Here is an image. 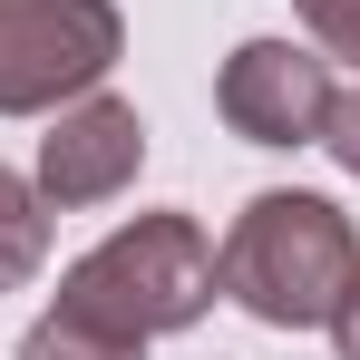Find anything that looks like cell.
<instances>
[{"instance_id":"cell-3","label":"cell","mask_w":360,"mask_h":360,"mask_svg":"<svg viewBox=\"0 0 360 360\" xmlns=\"http://www.w3.org/2000/svg\"><path fill=\"white\" fill-rule=\"evenodd\" d=\"M127 49L117 0H0V117H49L88 98Z\"/></svg>"},{"instance_id":"cell-5","label":"cell","mask_w":360,"mask_h":360,"mask_svg":"<svg viewBox=\"0 0 360 360\" xmlns=\"http://www.w3.org/2000/svg\"><path fill=\"white\" fill-rule=\"evenodd\" d=\"M146 166V117L108 98V88H88V98H68L59 127L39 136V195H49V214H78V205H117L127 185Z\"/></svg>"},{"instance_id":"cell-9","label":"cell","mask_w":360,"mask_h":360,"mask_svg":"<svg viewBox=\"0 0 360 360\" xmlns=\"http://www.w3.org/2000/svg\"><path fill=\"white\" fill-rule=\"evenodd\" d=\"M321 146H331V156L360 176V88H351V98H331V117H321Z\"/></svg>"},{"instance_id":"cell-7","label":"cell","mask_w":360,"mask_h":360,"mask_svg":"<svg viewBox=\"0 0 360 360\" xmlns=\"http://www.w3.org/2000/svg\"><path fill=\"white\" fill-rule=\"evenodd\" d=\"M20 360H146V351H127V341H98V331L59 321V311H39V321H30V341H20Z\"/></svg>"},{"instance_id":"cell-10","label":"cell","mask_w":360,"mask_h":360,"mask_svg":"<svg viewBox=\"0 0 360 360\" xmlns=\"http://www.w3.org/2000/svg\"><path fill=\"white\" fill-rule=\"evenodd\" d=\"M331 341H341V360H360V273H351V292H341V311H331Z\"/></svg>"},{"instance_id":"cell-8","label":"cell","mask_w":360,"mask_h":360,"mask_svg":"<svg viewBox=\"0 0 360 360\" xmlns=\"http://www.w3.org/2000/svg\"><path fill=\"white\" fill-rule=\"evenodd\" d=\"M292 10H302V30H311L331 59L360 68V0H292Z\"/></svg>"},{"instance_id":"cell-6","label":"cell","mask_w":360,"mask_h":360,"mask_svg":"<svg viewBox=\"0 0 360 360\" xmlns=\"http://www.w3.org/2000/svg\"><path fill=\"white\" fill-rule=\"evenodd\" d=\"M39 263H49V195L0 166V292L39 283Z\"/></svg>"},{"instance_id":"cell-4","label":"cell","mask_w":360,"mask_h":360,"mask_svg":"<svg viewBox=\"0 0 360 360\" xmlns=\"http://www.w3.org/2000/svg\"><path fill=\"white\" fill-rule=\"evenodd\" d=\"M331 59L321 49H292V39H243L224 78H214V108L243 146H321V117H331Z\"/></svg>"},{"instance_id":"cell-2","label":"cell","mask_w":360,"mask_h":360,"mask_svg":"<svg viewBox=\"0 0 360 360\" xmlns=\"http://www.w3.org/2000/svg\"><path fill=\"white\" fill-rule=\"evenodd\" d=\"M49 311L78 321V331H98V341L146 351V341H166V331H185V321L214 311V243H205L195 214H136L98 253L68 263V283H59Z\"/></svg>"},{"instance_id":"cell-1","label":"cell","mask_w":360,"mask_h":360,"mask_svg":"<svg viewBox=\"0 0 360 360\" xmlns=\"http://www.w3.org/2000/svg\"><path fill=\"white\" fill-rule=\"evenodd\" d=\"M351 273H360L351 214L331 195H292V185L253 195L234 214V234L214 243V292L243 302L263 331H321L351 292Z\"/></svg>"}]
</instances>
